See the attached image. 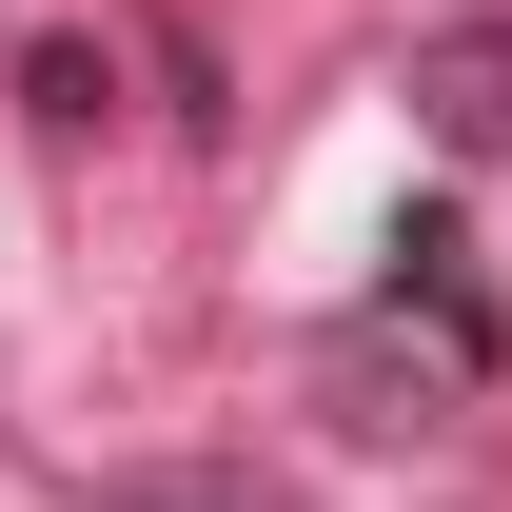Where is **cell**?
I'll use <instances>...</instances> for the list:
<instances>
[{
  "label": "cell",
  "instance_id": "obj_1",
  "mask_svg": "<svg viewBox=\"0 0 512 512\" xmlns=\"http://www.w3.org/2000/svg\"><path fill=\"white\" fill-rule=\"evenodd\" d=\"M414 119H434L453 158H512V20H453L434 60H414Z\"/></svg>",
  "mask_w": 512,
  "mask_h": 512
},
{
  "label": "cell",
  "instance_id": "obj_2",
  "mask_svg": "<svg viewBox=\"0 0 512 512\" xmlns=\"http://www.w3.org/2000/svg\"><path fill=\"white\" fill-rule=\"evenodd\" d=\"M99 99H119L99 40H40V60H20V119H40V138H99Z\"/></svg>",
  "mask_w": 512,
  "mask_h": 512
},
{
  "label": "cell",
  "instance_id": "obj_3",
  "mask_svg": "<svg viewBox=\"0 0 512 512\" xmlns=\"http://www.w3.org/2000/svg\"><path fill=\"white\" fill-rule=\"evenodd\" d=\"M99 512H276V493H217V473H119Z\"/></svg>",
  "mask_w": 512,
  "mask_h": 512
}]
</instances>
